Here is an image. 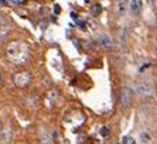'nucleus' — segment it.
Returning a JSON list of instances; mask_svg holds the SVG:
<instances>
[{"label": "nucleus", "mask_w": 157, "mask_h": 144, "mask_svg": "<svg viewBox=\"0 0 157 144\" xmlns=\"http://www.w3.org/2000/svg\"><path fill=\"white\" fill-rule=\"evenodd\" d=\"M6 54L7 58L10 59L13 64L16 65H21L24 64L28 57H30V47L27 42L24 41H20V40H16V41H12L6 48Z\"/></svg>", "instance_id": "1"}, {"label": "nucleus", "mask_w": 157, "mask_h": 144, "mask_svg": "<svg viewBox=\"0 0 157 144\" xmlns=\"http://www.w3.org/2000/svg\"><path fill=\"white\" fill-rule=\"evenodd\" d=\"M13 81H14V85L17 86V88H26L31 82V75H30V72H27V71L16 72L13 76Z\"/></svg>", "instance_id": "2"}, {"label": "nucleus", "mask_w": 157, "mask_h": 144, "mask_svg": "<svg viewBox=\"0 0 157 144\" xmlns=\"http://www.w3.org/2000/svg\"><path fill=\"white\" fill-rule=\"evenodd\" d=\"M137 93L143 98H150L151 95L154 93V89L149 81H142L137 85Z\"/></svg>", "instance_id": "3"}, {"label": "nucleus", "mask_w": 157, "mask_h": 144, "mask_svg": "<svg viewBox=\"0 0 157 144\" xmlns=\"http://www.w3.org/2000/svg\"><path fill=\"white\" fill-rule=\"evenodd\" d=\"M132 100H133V92L130 88H123L120 92V105L123 107L132 105Z\"/></svg>", "instance_id": "4"}, {"label": "nucleus", "mask_w": 157, "mask_h": 144, "mask_svg": "<svg viewBox=\"0 0 157 144\" xmlns=\"http://www.w3.org/2000/svg\"><path fill=\"white\" fill-rule=\"evenodd\" d=\"M98 42L103 48H112V45H113V41H112V38L108 34H101L98 37Z\"/></svg>", "instance_id": "5"}, {"label": "nucleus", "mask_w": 157, "mask_h": 144, "mask_svg": "<svg viewBox=\"0 0 157 144\" xmlns=\"http://www.w3.org/2000/svg\"><path fill=\"white\" fill-rule=\"evenodd\" d=\"M127 10H129V3L127 1H118L116 3V13L119 16H126L127 14Z\"/></svg>", "instance_id": "6"}, {"label": "nucleus", "mask_w": 157, "mask_h": 144, "mask_svg": "<svg viewBox=\"0 0 157 144\" xmlns=\"http://www.w3.org/2000/svg\"><path fill=\"white\" fill-rule=\"evenodd\" d=\"M129 10H130L135 16H137V14L140 13V10H142V1H139V0L129 1Z\"/></svg>", "instance_id": "7"}, {"label": "nucleus", "mask_w": 157, "mask_h": 144, "mask_svg": "<svg viewBox=\"0 0 157 144\" xmlns=\"http://www.w3.org/2000/svg\"><path fill=\"white\" fill-rule=\"evenodd\" d=\"M126 40H127V30L123 28V30H120V33H119V42H120V44H124Z\"/></svg>", "instance_id": "8"}, {"label": "nucleus", "mask_w": 157, "mask_h": 144, "mask_svg": "<svg viewBox=\"0 0 157 144\" xmlns=\"http://www.w3.org/2000/svg\"><path fill=\"white\" fill-rule=\"evenodd\" d=\"M101 12V6L99 4H95V7H92V13L93 14H98Z\"/></svg>", "instance_id": "9"}, {"label": "nucleus", "mask_w": 157, "mask_h": 144, "mask_svg": "<svg viewBox=\"0 0 157 144\" xmlns=\"http://www.w3.org/2000/svg\"><path fill=\"white\" fill-rule=\"evenodd\" d=\"M101 134H102V136H108V134H109V129H108V127H102V129H101Z\"/></svg>", "instance_id": "10"}, {"label": "nucleus", "mask_w": 157, "mask_h": 144, "mask_svg": "<svg viewBox=\"0 0 157 144\" xmlns=\"http://www.w3.org/2000/svg\"><path fill=\"white\" fill-rule=\"evenodd\" d=\"M1 21H3V16L0 14V23H1Z\"/></svg>", "instance_id": "11"}, {"label": "nucleus", "mask_w": 157, "mask_h": 144, "mask_svg": "<svg viewBox=\"0 0 157 144\" xmlns=\"http://www.w3.org/2000/svg\"><path fill=\"white\" fill-rule=\"evenodd\" d=\"M0 82H1V75H0Z\"/></svg>", "instance_id": "12"}, {"label": "nucleus", "mask_w": 157, "mask_h": 144, "mask_svg": "<svg viewBox=\"0 0 157 144\" xmlns=\"http://www.w3.org/2000/svg\"><path fill=\"white\" fill-rule=\"evenodd\" d=\"M0 133H1V127H0Z\"/></svg>", "instance_id": "13"}, {"label": "nucleus", "mask_w": 157, "mask_h": 144, "mask_svg": "<svg viewBox=\"0 0 157 144\" xmlns=\"http://www.w3.org/2000/svg\"><path fill=\"white\" fill-rule=\"evenodd\" d=\"M156 91H157V88H156Z\"/></svg>", "instance_id": "14"}]
</instances>
